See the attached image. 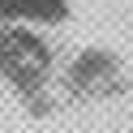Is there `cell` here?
Returning <instances> with one entry per match:
<instances>
[{"label": "cell", "instance_id": "obj_1", "mask_svg": "<svg viewBox=\"0 0 133 133\" xmlns=\"http://www.w3.org/2000/svg\"><path fill=\"white\" fill-rule=\"evenodd\" d=\"M52 73V52L47 43L26 26H0V77L17 86L22 95L39 90Z\"/></svg>", "mask_w": 133, "mask_h": 133}]
</instances>
